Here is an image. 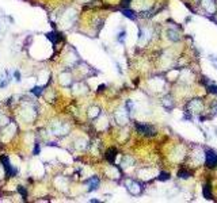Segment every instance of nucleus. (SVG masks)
I'll use <instances>...</instances> for the list:
<instances>
[{
  "instance_id": "nucleus-10",
  "label": "nucleus",
  "mask_w": 217,
  "mask_h": 203,
  "mask_svg": "<svg viewBox=\"0 0 217 203\" xmlns=\"http://www.w3.org/2000/svg\"><path fill=\"white\" fill-rule=\"evenodd\" d=\"M179 177H182V179H187L190 176V172H187V171H179Z\"/></svg>"
},
{
  "instance_id": "nucleus-1",
  "label": "nucleus",
  "mask_w": 217,
  "mask_h": 203,
  "mask_svg": "<svg viewBox=\"0 0 217 203\" xmlns=\"http://www.w3.org/2000/svg\"><path fill=\"white\" fill-rule=\"evenodd\" d=\"M206 165L209 168H214L217 165V153L213 150H206Z\"/></svg>"
},
{
  "instance_id": "nucleus-9",
  "label": "nucleus",
  "mask_w": 217,
  "mask_h": 203,
  "mask_svg": "<svg viewBox=\"0 0 217 203\" xmlns=\"http://www.w3.org/2000/svg\"><path fill=\"white\" fill-rule=\"evenodd\" d=\"M122 14H124L125 16H127V18H130V19L136 18V16L133 15V11H130V10H122Z\"/></svg>"
},
{
  "instance_id": "nucleus-11",
  "label": "nucleus",
  "mask_w": 217,
  "mask_h": 203,
  "mask_svg": "<svg viewBox=\"0 0 217 203\" xmlns=\"http://www.w3.org/2000/svg\"><path fill=\"white\" fill-rule=\"evenodd\" d=\"M168 179H170V175H168V173H165V172H162V173H160L159 180H168Z\"/></svg>"
},
{
  "instance_id": "nucleus-17",
  "label": "nucleus",
  "mask_w": 217,
  "mask_h": 203,
  "mask_svg": "<svg viewBox=\"0 0 217 203\" xmlns=\"http://www.w3.org/2000/svg\"><path fill=\"white\" fill-rule=\"evenodd\" d=\"M129 3H130V0H122V5H129Z\"/></svg>"
},
{
  "instance_id": "nucleus-5",
  "label": "nucleus",
  "mask_w": 217,
  "mask_h": 203,
  "mask_svg": "<svg viewBox=\"0 0 217 203\" xmlns=\"http://www.w3.org/2000/svg\"><path fill=\"white\" fill-rule=\"evenodd\" d=\"M115 154H117V150H115L114 148L108 149L107 153H106V158H107V161L114 162V160H115Z\"/></svg>"
},
{
  "instance_id": "nucleus-7",
  "label": "nucleus",
  "mask_w": 217,
  "mask_h": 203,
  "mask_svg": "<svg viewBox=\"0 0 217 203\" xmlns=\"http://www.w3.org/2000/svg\"><path fill=\"white\" fill-rule=\"evenodd\" d=\"M56 35H57L56 32H49V34H48V38H49V39H50L53 43H57V41L60 39V37H56Z\"/></svg>"
},
{
  "instance_id": "nucleus-14",
  "label": "nucleus",
  "mask_w": 217,
  "mask_h": 203,
  "mask_svg": "<svg viewBox=\"0 0 217 203\" xmlns=\"http://www.w3.org/2000/svg\"><path fill=\"white\" fill-rule=\"evenodd\" d=\"M125 34H126V32H125V31H122V32H121V34H119V35H118V41H119V42H124V38H125Z\"/></svg>"
},
{
  "instance_id": "nucleus-18",
  "label": "nucleus",
  "mask_w": 217,
  "mask_h": 203,
  "mask_svg": "<svg viewBox=\"0 0 217 203\" xmlns=\"http://www.w3.org/2000/svg\"><path fill=\"white\" fill-rule=\"evenodd\" d=\"M91 202H92V203H98L99 200H98V199H91Z\"/></svg>"
},
{
  "instance_id": "nucleus-3",
  "label": "nucleus",
  "mask_w": 217,
  "mask_h": 203,
  "mask_svg": "<svg viewBox=\"0 0 217 203\" xmlns=\"http://www.w3.org/2000/svg\"><path fill=\"white\" fill-rule=\"evenodd\" d=\"M136 129H137L140 133L145 134V135H153L155 134V129H153V127H151V126H148V125L136 123Z\"/></svg>"
},
{
  "instance_id": "nucleus-6",
  "label": "nucleus",
  "mask_w": 217,
  "mask_h": 203,
  "mask_svg": "<svg viewBox=\"0 0 217 203\" xmlns=\"http://www.w3.org/2000/svg\"><path fill=\"white\" fill-rule=\"evenodd\" d=\"M203 196L206 199H212V192H210V184H205L203 186Z\"/></svg>"
},
{
  "instance_id": "nucleus-15",
  "label": "nucleus",
  "mask_w": 217,
  "mask_h": 203,
  "mask_svg": "<svg viewBox=\"0 0 217 203\" xmlns=\"http://www.w3.org/2000/svg\"><path fill=\"white\" fill-rule=\"evenodd\" d=\"M209 91L213 92V94H217V87L216 85H210L209 87Z\"/></svg>"
},
{
  "instance_id": "nucleus-4",
  "label": "nucleus",
  "mask_w": 217,
  "mask_h": 203,
  "mask_svg": "<svg viewBox=\"0 0 217 203\" xmlns=\"http://www.w3.org/2000/svg\"><path fill=\"white\" fill-rule=\"evenodd\" d=\"M86 183H91V186H90L88 191H94V189H96L98 186H99V179H98V177H91L90 180H87Z\"/></svg>"
},
{
  "instance_id": "nucleus-13",
  "label": "nucleus",
  "mask_w": 217,
  "mask_h": 203,
  "mask_svg": "<svg viewBox=\"0 0 217 203\" xmlns=\"http://www.w3.org/2000/svg\"><path fill=\"white\" fill-rule=\"evenodd\" d=\"M14 77H15L16 81H20V72H19V70H15V72H14Z\"/></svg>"
},
{
  "instance_id": "nucleus-12",
  "label": "nucleus",
  "mask_w": 217,
  "mask_h": 203,
  "mask_svg": "<svg viewBox=\"0 0 217 203\" xmlns=\"http://www.w3.org/2000/svg\"><path fill=\"white\" fill-rule=\"evenodd\" d=\"M18 191L20 192L22 196H23V198H26V196H27V192H26V189H24L23 187H18Z\"/></svg>"
},
{
  "instance_id": "nucleus-8",
  "label": "nucleus",
  "mask_w": 217,
  "mask_h": 203,
  "mask_svg": "<svg viewBox=\"0 0 217 203\" xmlns=\"http://www.w3.org/2000/svg\"><path fill=\"white\" fill-rule=\"evenodd\" d=\"M42 89H43L42 87H34V88L31 89V92L35 95V96H39V95L42 94Z\"/></svg>"
},
{
  "instance_id": "nucleus-2",
  "label": "nucleus",
  "mask_w": 217,
  "mask_h": 203,
  "mask_svg": "<svg viewBox=\"0 0 217 203\" xmlns=\"http://www.w3.org/2000/svg\"><path fill=\"white\" fill-rule=\"evenodd\" d=\"M0 160H2V162H3V165H4L5 171H7V175H8V176H15L16 172H18V169H16V168H12V167H11L8 157L2 156V158H0Z\"/></svg>"
},
{
  "instance_id": "nucleus-16",
  "label": "nucleus",
  "mask_w": 217,
  "mask_h": 203,
  "mask_svg": "<svg viewBox=\"0 0 217 203\" xmlns=\"http://www.w3.org/2000/svg\"><path fill=\"white\" fill-rule=\"evenodd\" d=\"M39 150H41V149H39V145H38V143H35V148H34V154H38V153H39Z\"/></svg>"
}]
</instances>
